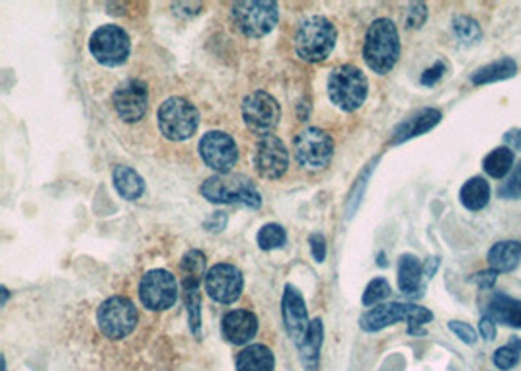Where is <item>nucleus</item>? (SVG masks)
I'll return each instance as SVG.
<instances>
[{
  "mask_svg": "<svg viewBox=\"0 0 521 371\" xmlns=\"http://www.w3.org/2000/svg\"><path fill=\"white\" fill-rule=\"evenodd\" d=\"M274 352L264 344H251L236 356V371H274Z\"/></svg>",
  "mask_w": 521,
  "mask_h": 371,
  "instance_id": "obj_24",
  "label": "nucleus"
},
{
  "mask_svg": "<svg viewBox=\"0 0 521 371\" xmlns=\"http://www.w3.org/2000/svg\"><path fill=\"white\" fill-rule=\"evenodd\" d=\"M428 20V6L426 4H411L409 16H406V26L409 28H420L424 26V22Z\"/></svg>",
  "mask_w": 521,
  "mask_h": 371,
  "instance_id": "obj_37",
  "label": "nucleus"
},
{
  "mask_svg": "<svg viewBox=\"0 0 521 371\" xmlns=\"http://www.w3.org/2000/svg\"><path fill=\"white\" fill-rule=\"evenodd\" d=\"M498 196L502 199H519L521 198V161L514 168V172L508 176L506 182L498 188Z\"/></svg>",
  "mask_w": 521,
  "mask_h": 371,
  "instance_id": "obj_35",
  "label": "nucleus"
},
{
  "mask_svg": "<svg viewBox=\"0 0 521 371\" xmlns=\"http://www.w3.org/2000/svg\"><path fill=\"white\" fill-rule=\"evenodd\" d=\"M519 358H521V340L517 339V336H512L506 346L498 348L492 359L498 369L508 371V369H514L519 364Z\"/></svg>",
  "mask_w": 521,
  "mask_h": 371,
  "instance_id": "obj_32",
  "label": "nucleus"
},
{
  "mask_svg": "<svg viewBox=\"0 0 521 371\" xmlns=\"http://www.w3.org/2000/svg\"><path fill=\"white\" fill-rule=\"evenodd\" d=\"M453 31L463 43H477L481 40V26L469 16L453 18Z\"/></svg>",
  "mask_w": 521,
  "mask_h": 371,
  "instance_id": "obj_33",
  "label": "nucleus"
},
{
  "mask_svg": "<svg viewBox=\"0 0 521 371\" xmlns=\"http://www.w3.org/2000/svg\"><path fill=\"white\" fill-rule=\"evenodd\" d=\"M113 108H116L118 116L123 121H141L146 110H149V90H146V84L139 78H129V81L121 83L116 88V93H113Z\"/></svg>",
  "mask_w": 521,
  "mask_h": 371,
  "instance_id": "obj_16",
  "label": "nucleus"
},
{
  "mask_svg": "<svg viewBox=\"0 0 521 371\" xmlns=\"http://www.w3.org/2000/svg\"><path fill=\"white\" fill-rule=\"evenodd\" d=\"M449 331L461 339L465 344H474L477 342V332L471 327V324L463 322V321H451L449 322Z\"/></svg>",
  "mask_w": 521,
  "mask_h": 371,
  "instance_id": "obj_36",
  "label": "nucleus"
},
{
  "mask_svg": "<svg viewBox=\"0 0 521 371\" xmlns=\"http://www.w3.org/2000/svg\"><path fill=\"white\" fill-rule=\"evenodd\" d=\"M309 244H311V252H313V258L316 262H324V258H326V239H324V234L321 233H314L309 237Z\"/></svg>",
  "mask_w": 521,
  "mask_h": 371,
  "instance_id": "obj_39",
  "label": "nucleus"
},
{
  "mask_svg": "<svg viewBox=\"0 0 521 371\" xmlns=\"http://www.w3.org/2000/svg\"><path fill=\"white\" fill-rule=\"evenodd\" d=\"M401 57V38L394 22L377 18L371 22L364 43V61L373 73L387 75Z\"/></svg>",
  "mask_w": 521,
  "mask_h": 371,
  "instance_id": "obj_1",
  "label": "nucleus"
},
{
  "mask_svg": "<svg viewBox=\"0 0 521 371\" xmlns=\"http://www.w3.org/2000/svg\"><path fill=\"white\" fill-rule=\"evenodd\" d=\"M199 194L211 204L241 206L258 209L262 206V196L244 174H215L201 184Z\"/></svg>",
  "mask_w": 521,
  "mask_h": 371,
  "instance_id": "obj_3",
  "label": "nucleus"
},
{
  "mask_svg": "<svg viewBox=\"0 0 521 371\" xmlns=\"http://www.w3.org/2000/svg\"><path fill=\"white\" fill-rule=\"evenodd\" d=\"M208 261L201 251H190L180 261V282L182 284H199L208 276Z\"/></svg>",
  "mask_w": 521,
  "mask_h": 371,
  "instance_id": "obj_28",
  "label": "nucleus"
},
{
  "mask_svg": "<svg viewBox=\"0 0 521 371\" xmlns=\"http://www.w3.org/2000/svg\"><path fill=\"white\" fill-rule=\"evenodd\" d=\"M88 49L100 65L119 66L129 59L131 40L123 28L116 24H106L100 26L93 36H90Z\"/></svg>",
  "mask_w": 521,
  "mask_h": 371,
  "instance_id": "obj_10",
  "label": "nucleus"
},
{
  "mask_svg": "<svg viewBox=\"0 0 521 371\" xmlns=\"http://www.w3.org/2000/svg\"><path fill=\"white\" fill-rule=\"evenodd\" d=\"M496 322L492 321V319H489V317H482L481 319V334H482V339L484 340H494L496 339Z\"/></svg>",
  "mask_w": 521,
  "mask_h": 371,
  "instance_id": "obj_42",
  "label": "nucleus"
},
{
  "mask_svg": "<svg viewBox=\"0 0 521 371\" xmlns=\"http://www.w3.org/2000/svg\"><path fill=\"white\" fill-rule=\"evenodd\" d=\"M199 156L211 171L217 174H229L239 161V147L229 133L208 131L199 139Z\"/></svg>",
  "mask_w": 521,
  "mask_h": 371,
  "instance_id": "obj_13",
  "label": "nucleus"
},
{
  "mask_svg": "<svg viewBox=\"0 0 521 371\" xmlns=\"http://www.w3.org/2000/svg\"><path fill=\"white\" fill-rule=\"evenodd\" d=\"M459 199L469 211H481L490 201V186L482 176H474L463 184Z\"/></svg>",
  "mask_w": 521,
  "mask_h": 371,
  "instance_id": "obj_27",
  "label": "nucleus"
},
{
  "mask_svg": "<svg viewBox=\"0 0 521 371\" xmlns=\"http://www.w3.org/2000/svg\"><path fill=\"white\" fill-rule=\"evenodd\" d=\"M182 296H184V305H186V313H188L190 331L199 339V334H201V291H199V284H182Z\"/></svg>",
  "mask_w": 521,
  "mask_h": 371,
  "instance_id": "obj_30",
  "label": "nucleus"
},
{
  "mask_svg": "<svg viewBox=\"0 0 521 371\" xmlns=\"http://www.w3.org/2000/svg\"><path fill=\"white\" fill-rule=\"evenodd\" d=\"M517 73V63L512 57H504V59H498L492 61L489 65L481 66V69L474 71L471 75V83L482 86V84H492V83H500V81H508V78L516 76Z\"/></svg>",
  "mask_w": 521,
  "mask_h": 371,
  "instance_id": "obj_25",
  "label": "nucleus"
},
{
  "mask_svg": "<svg viewBox=\"0 0 521 371\" xmlns=\"http://www.w3.org/2000/svg\"><path fill=\"white\" fill-rule=\"evenodd\" d=\"M496 279H498V272H494V269H484V272L474 274L471 278V282L477 284L481 289H492Z\"/></svg>",
  "mask_w": 521,
  "mask_h": 371,
  "instance_id": "obj_41",
  "label": "nucleus"
},
{
  "mask_svg": "<svg viewBox=\"0 0 521 371\" xmlns=\"http://www.w3.org/2000/svg\"><path fill=\"white\" fill-rule=\"evenodd\" d=\"M336 40L338 31L331 20L324 16H309L297 26L293 48H296L297 57L305 63H321L332 55Z\"/></svg>",
  "mask_w": 521,
  "mask_h": 371,
  "instance_id": "obj_2",
  "label": "nucleus"
},
{
  "mask_svg": "<svg viewBox=\"0 0 521 371\" xmlns=\"http://www.w3.org/2000/svg\"><path fill=\"white\" fill-rule=\"evenodd\" d=\"M422 276L424 264L414 254H402L399 261V287L404 296L420 297L422 296Z\"/></svg>",
  "mask_w": 521,
  "mask_h": 371,
  "instance_id": "obj_21",
  "label": "nucleus"
},
{
  "mask_svg": "<svg viewBox=\"0 0 521 371\" xmlns=\"http://www.w3.org/2000/svg\"><path fill=\"white\" fill-rule=\"evenodd\" d=\"M521 244L517 241H502L496 243L489 251V264L494 272H512L519 264Z\"/></svg>",
  "mask_w": 521,
  "mask_h": 371,
  "instance_id": "obj_26",
  "label": "nucleus"
},
{
  "mask_svg": "<svg viewBox=\"0 0 521 371\" xmlns=\"http://www.w3.org/2000/svg\"><path fill=\"white\" fill-rule=\"evenodd\" d=\"M231 16L236 30L246 38H264L278 26L279 6L271 0H251V3H236L231 8Z\"/></svg>",
  "mask_w": 521,
  "mask_h": 371,
  "instance_id": "obj_8",
  "label": "nucleus"
},
{
  "mask_svg": "<svg viewBox=\"0 0 521 371\" xmlns=\"http://www.w3.org/2000/svg\"><path fill=\"white\" fill-rule=\"evenodd\" d=\"M256 241L262 251H276L287 243V231L279 223H268L258 231Z\"/></svg>",
  "mask_w": 521,
  "mask_h": 371,
  "instance_id": "obj_31",
  "label": "nucleus"
},
{
  "mask_svg": "<svg viewBox=\"0 0 521 371\" xmlns=\"http://www.w3.org/2000/svg\"><path fill=\"white\" fill-rule=\"evenodd\" d=\"M0 291H3V305H6V301H8V297H10V291H8L6 286L0 287Z\"/></svg>",
  "mask_w": 521,
  "mask_h": 371,
  "instance_id": "obj_45",
  "label": "nucleus"
},
{
  "mask_svg": "<svg viewBox=\"0 0 521 371\" xmlns=\"http://www.w3.org/2000/svg\"><path fill=\"white\" fill-rule=\"evenodd\" d=\"M243 289L244 278L236 266L221 262L208 269L206 291L213 301L223 303V305H231V303L239 301V297L243 296Z\"/></svg>",
  "mask_w": 521,
  "mask_h": 371,
  "instance_id": "obj_14",
  "label": "nucleus"
},
{
  "mask_svg": "<svg viewBox=\"0 0 521 371\" xmlns=\"http://www.w3.org/2000/svg\"><path fill=\"white\" fill-rule=\"evenodd\" d=\"M439 268V261L436 256H432V258H428L426 261V264H424V276L426 278H432L434 274H436V269Z\"/></svg>",
  "mask_w": 521,
  "mask_h": 371,
  "instance_id": "obj_44",
  "label": "nucleus"
},
{
  "mask_svg": "<svg viewBox=\"0 0 521 371\" xmlns=\"http://www.w3.org/2000/svg\"><path fill=\"white\" fill-rule=\"evenodd\" d=\"M504 143L508 145V147L521 151V129H509L504 135Z\"/></svg>",
  "mask_w": 521,
  "mask_h": 371,
  "instance_id": "obj_43",
  "label": "nucleus"
},
{
  "mask_svg": "<svg viewBox=\"0 0 521 371\" xmlns=\"http://www.w3.org/2000/svg\"><path fill=\"white\" fill-rule=\"evenodd\" d=\"M401 321L409 322L411 334H424L426 324L434 321V313L414 303H384V305H375L367 311L359 319V327L366 332H379Z\"/></svg>",
  "mask_w": 521,
  "mask_h": 371,
  "instance_id": "obj_4",
  "label": "nucleus"
},
{
  "mask_svg": "<svg viewBox=\"0 0 521 371\" xmlns=\"http://www.w3.org/2000/svg\"><path fill=\"white\" fill-rule=\"evenodd\" d=\"M322 340H324V324H322V321L319 317H316V319L311 321V327H309L307 334H305L303 342L297 344L305 371H316V369H319Z\"/></svg>",
  "mask_w": 521,
  "mask_h": 371,
  "instance_id": "obj_22",
  "label": "nucleus"
},
{
  "mask_svg": "<svg viewBox=\"0 0 521 371\" xmlns=\"http://www.w3.org/2000/svg\"><path fill=\"white\" fill-rule=\"evenodd\" d=\"M441 121V111L437 108H424L414 114L412 118H409L406 121H402L399 128L393 131V145H401L409 139L414 137H420V135L432 131L437 123Z\"/></svg>",
  "mask_w": 521,
  "mask_h": 371,
  "instance_id": "obj_19",
  "label": "nucleus"
},
{
  "mask_svg": "<svg viewBox=\"0 0 521 371\" xmlns=\"http://www.w3.org/2000/svg\"><path fill=\"white\" fill-rule=\"evenodd\" d=\"M254 168L260 178L278 180L287 172L289 166V151L276 135H266L260 137L254 149Z\"/></svg>",
  "mask_w": 521,
  "mask_h": 371,
  "instance_id": "obj_15",
  "label": "nucleus"
},
{
  "mask_svg": "<svg viewBox=\"0 0 521 371\" xmlns=\"http://www.w3.org/2000/svg\"><path fill=\"white\" fill-rule=\"evenodd\" d=\"M221 331L226 340L234 346H244L251 342L258 332V317L248 309H234L223 317Z\"/></svg>",
  "mask_w": 521,
  "mask_h": 371,
  "instance_id": "obj_18",
  "label": "nucleus"
},
{
  "mask_svg": "<svg viewBox=\"0 0 521 371\" xmlns=\"http://www.w3.org/2000/svg\"><path fill=\"white\" fill-rule=\"evenodd\" d=\"M139 311L129 297L113 296L98 307L96 324L98 331L110 340H123L137 329Z\"/></svg>",
  "mask_w": 521,
  "mask_h": 371,
  "instance_id": "obj_7",
  "label": "nucleus"
},
{
  "mask_svg": "<svg viewBox=\"0 0 521 371\" xmlns=\"http://www.w3.org/2000/svg\"><path fill=\"white\" fill-rule=\"evenodd\" d=\"M141 305L149 311H166L178 299L176 278L168 269L156 268L146 272L139 282Z\"/></svg>",
  "mask_w": 521,
  "mask_h": 371,
  "instance_id": "obj_12",
  "label": "nucleus"
},
{
  "mask_svg": "<svg viewBox=\"0 0 521 371\" xmlns=\"http://www.w3.org/2000/svg\"><path fill=\"white\" fill-rule=\"evenodd\" d=\"M281 317H283V327H286L287 334L291 336V340L296 344H301L305 334H307L311 327V319H309V311H307V305H305L301 291L291 284H287L286 291H283Z\"/></svg>",
  "mask_w": 521,
  "mask_h": 371,
  "instance_id": "obj_17",
  "label": "nucleus"
},
{
  "mask_svg": "<svg viewBox=\"0 0 521 371\" xmlns=\"http://www.w3.org/2000/svg\"><path fill=\"white\" fill-rule=\"evenodd\" d=\"M243 119L252 133L266 137L279 126L281 106L269 93L256 90L243 100Z\"/></svg>",
  "mask_w": 521,
  "mask_h": 371,
  "instance_id": "obj_11",
  "label": "nucleus"
},
{
  "mask_svg": "<svg viewBox=\"0 0 521 371\" xmlns=\"http://www.w3.org/2000/svg\"><path fill=\"white\" fill-rule=\"evenodd\" d=\"M326 93L338 110L352 114L366 104L369 93L367 76L354 65H340L328 75Z\"/></svg>",
  "mask_w": 521,
  "mask_h": 371,
  "instance_id": "obj_5",
  "label": "nucleus"
},
{
  "mask_svg": "<svg viewBox=\"0 0 521 371\" xmlns=\"http://www.w3.org/2000/svg\"><path fill=\"white\" fill-rule=\"evenodd\" d=\"M226 223H229V216H226V213H223V211H217V213H213V216L206 223H203V227H206L209 233H221V231H225Z\"/></svg>",
  "mask_w": 521,
  "mask_h": 371,
  "instance_id": "obj_40",
  "label": "nucleus"
},
{
  "mask_svg": "<svg viewBox=\"0 0 521 371\" xmlns=\"http://www.w3.org/2000/svg\"><path fill=\"white\" fill-rule=\"evenodd\" d=\"M484 317L492 319L494 322L508 324L512 329H521V301L502 294H494L492 299L486 303Z\"/></svg>",
  "mask_w": 521,
  "mask_h": 371,
  "instance_id": "obj_20",
  "label": "nucleus"
},
{
  "mask_svg": "<svg viewBox=\"0 0 521 371\" xmlns=\"http://www.w3.org/2000/svg\"><path fill=\"white\" fill-rule=\"evenodd\" d=\"M293 155L303 168L319 172L332 161L334 141L324 129L307 128L293 139Z\"/></svg>",
  "mask_w": 521,
  "mask_h": 371,
  "instance_id": "obj_9",
  "label": "nucleus"
},
{
  "mask_svg": "<svg viewBox=\"0 0 521 371\" xmlns=\"http://www.w3.org/2000/svg\"><path fill=\"white\" fill-rule=\"evenodd\" d=\"M111 180H113V188L118 190V194L123 199L135 201V199H139L145 194V180L131 166L118 164L116 168H113Z\"/></svg>",
  "mask_w": 521,
  "mask_h": 371,
  "instance_id": "obj_23",
  "label": "nucleus"
},
{
  "mask_svg": "<svg viewBox=\"0 0 521 371\" xmlns=\"http://www.w3.org/2000/svg\"><path fill=\"white\" fill-rule=\"evenodd\" d=\"M158 129L168 141L182 143L199 128V110L182 96H172L164 100L158 108Z\"/></svg>",
  "mask_w": 521,
  "mask_h": 371,
  "instance_id": "obj_6",
  "label": "nucleus"
},
{
  "mask_svg": "<svg viewBox=\"0 0 521 371\" xmlns=\"http://www.w3.org/2000/svg\"><path fill=\"white\" fill-rule=\"evenodd\" d=\"M514 161H516V156L512 149L498 147L490 155L484 156L482 168L490 178H504L506 174H509V171H512Z\"/></svg>",
  "mask_w": 521,
  "mask_h": 371,
  "instance_id": "obj_29",
  "label": "nucleus"
},
{
  "mask_svg": "<svg viewBox=\"0 0 521 371\" xmlns=\"http://www.w3.org/2000/svg\"><path fill=\"white\" fill-rule=\"evenodd\" d=\"M391 284L387 282L384 278H375L371 279L367 284L366 291H364V297H361V303H364L366 307H373V305H379L381 301L387 299L391 296Z\"/></svg>",
  "mask_w": 521,
  "mask_h": 371,
  "instance_id": "obj_34",
  "label": "nucleus"
},
{
  "mask_svg": "<svg viewBox=\"0 0 521 371\" xmlns=\"http://www.w3.org/2000/svg\"><path fill=\"white\" fill-rule=\"evenodd\" d=\"M444 75H446V63L437 61V63H434L432 66H429V69H426L422 73L420 83L424 86H434V84H437V81H441V76H444Z\"/></svg>",
  "mask_w": 521,
  "mask_h": 371,
  "instance_id": "obj_38",
  "label": "nucleus"
}]
</instances>
